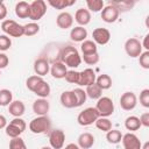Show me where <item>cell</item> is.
Masks as SVG:
<instances>
[{"mask_svg":"<svg viewBox=\"0 0 149 149\" xmlns=\"http://www.w3.org/2000/svg\"><path fill=\"white\" fill-rule=\"evenodd\" d=\"M141 149H149V142H148V141L144 142V144L141 146Z\"/></svg>","mask_w":149,"mask_h":149,"instance_id":"51","label":"cell"},{"mask_svg":"<svg viewBox=\"0 0 149 149\" xmlns=\"http://www.w3.org/2000/svg\"><path fill=\"white\" fill-rule=\"evenodd\" d=\"M65 80L68 83H71V84H77L78 85V81H79V72L76 71V70H68L66 74H65Z\"/></svg>","mask_w":149,"mask_h":149,"instance_id":"38","label":"cell"},{"mask_svg":"<svg viewBox=\"0 0 149 149\" xmlns=\"http://www.w3.org/2000/svg\"><path fill=\"white\" fill-rule=\"evenodd\" d=\"M64 149H80V148H79L78 144H76V143H69V144L65 146Z\"/></svg>","mask_w":149,"mask_h":149,"instance_id":"50","label":"cell"},{"mask_svg":"<svg viewBox=\"0 0 149 149\" xmlns=\"http://www.w3.org/2000/svg\"><path fill=\"white\" fill-rule=\"evenodd\" d=\"M74 20L80 27H84L91 22V13L85 8H79L74 14Z\"/></svg>","mask_w":149,"mask_h":149,"instance_id":"19","label":"cell"},{"mask_svg":"<svg viewBox=\"0 0 149 149\" xmlns=\"http://www.w3.org/2000/svg\"><path fill=\"white\" fill-rule=\"evenodd\" d=\"M148 40H149V34H147V35L144 36L143 43H141V44H142V48H144L146 51H149V43H148Z\"/></svg>","mask_w":149,"mask_h":149,"instance_id":"48","label":"cell"},{"mask_svg":"<svg viewBox=\"0 0 149 149\" xmlns=\"http://www.w3.org/2000/svg\"><path fill=\"white\" fill-rule=\"evenodd\" d=\"M30 14V3L27 1H19L15 5V15L20 19H29Z\"/></svg>","mask_w":149,"mask_h":149,"instance_id":"21","label":"cell"},{"mask_svg":"<svg viewBox=\"0 0 149 149\" xmlns=\"http://www.w3.org/2000/svg\"><path fill=\"white\" fill-rule=\"evenodd\" d=\"M125 51L132 58L139 57L142 54V44H141L140 40H137L136 37L128 38L125 42Z\"/></svg>","mask_w":149,"mask_h":149,"instance_id":"7","label":"cell"},{"mask_svg":"<svg viewBox=\"0 0 149 149\" xmlns=\"http://www.w3.org/2000/svg\"><path fill=\"white\" fill-rule=\"evenodd\" d=\"M121 139H122V134L118 129H111L106 133V140H107L108 143L118 144V143L121 142Z\"/></svg>","mask_w":149,"mask_h":149,"instance_id":"29","label":"cell"},{"mask_svg":"<svg viewBox=\"0 0 149 149\" xmlns=\"http://www.w3.org/2000/svg\"><path fill=\"white\" fill-rule=\"evenodd\" d=\"M140 104L148 108L149 107V88H144L140 93Z\"/></svg>","mask_w":149,"mask_h":149,"instance_id":"43","label":"cell"},{"mask_svg":"<svg viewBox=\"0 0 149 149\" xmlns=\"http://www.w3.org/2000/svg\"><path fill=\"white\" fill-rule=\"evenodd\" d=\"M9 63V58L6 54L3 52H0V70L1 69H5Z\"/></svg>","mask_w":149,"mask_h":149,"instance_id":"45","label":"cell"},{"mask_svg":"<svg viewBox=\"0 0 149 149\" xmlns=\"http://www.w3.org/2000/svg\"><path fill=\"white\" fill-rule=\"evenodd\" d=\"M65 142V134L62 129H54L49 133V143L52 149H62Z\"/></svg>","mask_w":149,"mask_h":149,"instance_id":"8","label":"cell"},{"mask_svg":"<svg viewBox=\"0 0 149 149\" xmlns=\"http://www.w3.org/2000/svg\"><path fill=\"white\" fill-rule=\"evenodd\" d=\"M29 129L34 134H44L50 132L51 129V121L47 115H41L33 119L29 122Z\"/></svg>","mask_w":149,"mask_h":149,"instance_id":"2","label":"cell"},{"mask_svg":"<svg viewBox=\"0 0 149 149\" xmlns=\"http://www.w3.org/2000/svg\"><path fill=\"white\" fill-rule=\"evenodd\" d=\"M95 72L93 71V69H85L83 71L79 72V81H78V85L79 86H90L92 84L95 83Z\"/></svg>","mask_w":149,"mask_h":149,"instance_id":"12","label":"cell"},{"mask_svg":"<svg viewBox=\"0 0 149 149\" xmlns=\"http://www.w3.org/2000/svg\"><path fill=\"white\" fill-rule=\"evenodd\" d=\"M95 109L101 118H108L114 113V104L109 97H100L97 100Z\"/></svg>","mask_w":149,"mask_h":149,"instance_id":"3","label":"cell"},{"mask_svg":"<svg viewBox=\"0 0 149 149\" xmlns=\"http://www.w3.org/2000/svg\"><path fill=\"white\" fill-rule=\"evenodd\" d=\"M98 118H99V113L95 109V107H87L78 114L77 121L80 126H90L93 122H95Z\"/></svg>","mask_w":149,"mask_h":149,"instance_id":"5","label":"cell"},{"mask_svg":"<svg viewBox=\"0 0 149 149\" xmlns=\"http://www.w3.org/2000/svg\"><path fill=\"white\" fill-rule=\"evenodd\" d=\"M86 37H87V30L84 27L77 26L72 28L70 31V38L73 42H83L86 40Z\"/></svg>","mask_w":149,"mask_h":149,"instance_id":"22","label":"cell"},{"mask_svg":"<svg viewBox=\"0 0 149 149\" xmlns=\"http://www.w3.org/2000/svg\"><path fill=\"white\" fill-rule=\"evenodd\" d=\"M34 71H35L36 76H40V77L45 76L50 71V64H49L48 59L43 58V57L37 58L34 62Z\"/></svg>","mask_w":149,"mask_h":149,"instance_id":"15","label":"cell"},{"mask_svg":"<svg viewBox=\"0 0 149 149\" xmlns=\"http://www.w3.org/2000/svg\"><path fill=\"white\" fill-rule=\"evenodd\" d=\"M10 123H13V125H15L16 127H19L22 132H24L26 130V127H27V125H26V121L23 120V119H21V118H14L12 121H9Z\"/></svg>","mask_w":149,"mask_h":149,"instance_id":"44","label":"cell"},{"mask_svg":"<svg viewBox=\"0 0 149 149\" xmlns=\"http://www.w3.org/2000/svg\"><path fill=\"white\" fill-rule=\"evenodd\" d=\"M5 130H6V135L7 136H9L10 139H14V137H19L23 132L19 128V127H16L15 125H13V123H7V126L5 127Z\"/></svg>","mask_w":149,"mask_h":149,"instance_id":"36","label":"cell"},{"mask_svg":"<svg viewBox=\"0 0 149 149\" xmlns=\"http://www.w3.org/2000/svg\"><path fill=\"white\" fill-rule=\"evenodd\" d=\"M85 92H86V95H87L88 98L93 99V100H98V99L102 95V90H101L95 83L92 84V85H90V86H86Z\"/></svg>","mask_w":149,"mask_h":149,"instance_id":"26","label":"cell"},{"mask_svg":"<svg viewBox=\"0 0 149 149\" xmlns=\"http://www.w3.org/2000/svg\"><path fill=\"white\" fill-rule=\"evenodd\" d=\"M50 109V104L45 98H40L36 99L33 102V111L35 114H37L38 116L41 115H47L48 112Z\"/></svg>","mask_w":149,"mask_h":149,"instance_id":"13","label":"cell"},{"mask_svg":"<svg viewBox=\"0 0 149 149\" xmlns=\"http://www.w3.org/2000/svg\"><path fill=\"white\" fill-rule=\"evenodd\" d=\"M45 13H47V2L45 1H43V0H34L30 3L29 19L33 22L38 21L40 19H42Z\"/></svg>","mask_w":149,"mask_h":149,"instance_id":"6","label":"cell"},{"mask_svg":"<svg viewBox=\"0 0 149 149\" xmlns=\"http://www.w3.org/2000/svg\"><path fill=\"white\" fill-rule=\"evenodd\" d=\"M42 80H43V78L40 77V76H36V74L30 76V77H28L27 80H26V86H27V88H28L29 91L34 92V90L37 87V85H38Z\"/></svg>","mask_w":149,"mask_h":149,"instance_id":"35","label":"cell"},{"mask_svg":"<svg viewBox=\"0 0 149 149\" xmlns=\"http://www.w3.org/2000/svg\"><path fill=\"white\" fill-rule=\"evenodd\" d=\"M56 24L61 29H69L73 24V17L69 12H62L56 17Z\"/></svg>","mask_w":149,"mask_h":149,"instance_id":"14","label":"cell"},{"mask_svg":"<svg viewBox=\"0 0 149 149\" xmlns=\"http://www.w3.org/2000/svg\"><path fill=\"white\" fill-rule=\"evenodd\" d=\"M40 31V26L36 22H29L23 26V35L24 36H34Z\"/></svg>","mask_w":149,"mask_h":149,"instance_id":"34","label":"cell"},{"mask_svg":"<svg viewBox=\"0 0 149 149\" xmlns=\"http://www.w3.org/2000/svg\"><path fill=\"white\" fill-rule=\"evenodd\" d=\"M6 126H7V120H6V118L0 114V129L5 128Z\"/></svg>","mask_w":149,"mask_h":149,"instance_id":"49","label":"cell"},{"mask_svg":"<svg viewBox=\"0 0 149 149\" xmlns=\"http://www.w3.org/2000/svg\"><path fill=\"white\" fill-rule=\"evenodd\" d=\"M41 149H52V148L51 147H42Z\"/></svg>","mask_w":149,"mask_h":149,"instance_id":"53","label":"cell"},{"mask_svg":"<svg viewBox=\"0 0 149 149\" xmlns=\"http://www.w3.org/2000/svg\"><path fill=\"white\" fill-rule=\"evenodd\" d=\"M66 72H68V68H66L61 61L54 62V63L51 64V66H50V73H51V76H52L54 78H56V79H62V78H64L65 74H66Z\"/></svg>","mask_w":149,"mask_h":149,"instance_id":"17","label":"cell"},{"mask_svg":"<svg viewBox=\"0 0 149 149\" xmlns=\"http://www.w3.org/2000/svg\"><path fill=\"white\" fill-rule=\"evenodd\" d=\"M86 6L88 12H100L105 7V3L102 0H86Z\"/></svg>","mask_w":149,"mask_h":149,"instance_id":"32","label":"cell"},{"mask_svg":"<svg viewBox=\"0 0 149 149\" xmlns=\"http://www.w3.org/2000/svg\"><path fill=\"white\" fill-rule=\"evenodd\" d=\"M61 104L62 106H64L65 108H74L77 107V101H76V97L73 91H64L61 97H59Z\"/></svg>","mask_w":149,"mask_h":149,"instance_id":"16","label":"cell"},{"mask_svg":"<svg viewBox=\"0 0 149 149\" xmlns=\"http://www.w3.org/2000/svg\"><path fill=\"white\" fill-rule=\"evenodd\" d=\"M1 29L7 36L12 37H21L23 36V26L19 24L14 20H3L1 23Z\"/></svg>","mask_w":149,"mask_h":149,"instance_id":"4","label":"cell"},{"mask_svg":"<svg viewBox=\"0 0 149 149\" xmlns=\"http://www.w3.org/2000/svg\"><path fill=\"white\" fill-rule=\"evenodd\" d=\"M94 144V136L91 133H81L78 136V147L80 149H90Z\"/></svg>","mask_w":149,"mask_h":149,"instance_id":"20","label":"cell"},{"mask_svg":"<svg viewBox=\"0 0 149 149\" xmlns=\"http://www.w3.org/2000/svg\"><path fill=\"white\" fill-rule=\"evenodd\" d=\"M139 63L143 69L146 70L149 69V51H143L139 56Z\"/></svg>","mask_w":149,"mask_h":149,"instance_id":"42","label":"cell"},{"mask_svg":"<svg viewBox=\"0 0 149 149\" xmlns=\"http://www.w3.org/2000/svg\"><path fill=\"white\" fill-rule=\"evenodd\" d=\"M24 111H26V106L21 100H13L8 105V112L14 118H21L24 114Z\"/></svg>","mask_w":149,"mask_h":149,"instance_id":"18","label":"cell"},{"mask_svg":"<svg viewBox=\"0 0 149 149\" xmlns=\"http://www.w3.org/2000/svg\"><path fill=\"white\" fill-rule=\"evenodd\" d=\"M94 123H95V127L98 129H100V130H102L105 133H107L108 130L112 129V121L108 118H101V116H99Z\"/></svg>","mask_w":149,"mask_h":149,"instance_id":"31","label":"cell"},{"mask_svg":"<svg viewBox=\"0 0 149 149\" xmlns=\"http://www.w3.org/2000/svg\"><path fill=\"white\" fill-rule=\"evenodd\" d=\"M83 61L87 65H94L99 62V54H91V55H83Z\"/></svg>","mask_w":149,"mask_h":149,"instance_id":"41","label":"cell"},{"mask_svg":"<svg viewBox=\"0 0 149 149\" xmlns=\"http://www.w3.org/2000/svg\"><path fill=\"white\" fill-rule=\"evenodd\" d=\"M125 127H126L127 130H130V132H135V130L140 129L141 123H140L139 118L135 116V115L128 116V118L125 120Z\"/></svg>","mask_w":149,"mask_h":149,"instance_id":"28","label":"cell"},{"mask_svg":"<svg viewBox=\"0 0 149 149\" xmlns=\"http://www.w3.org/2000/svg\"><path fill=\"white\" fill-rule=\"evenodd\" d=\"M92 37H93V42L95 44L105 45L111 40V33L106 28H95L92 31Z\"/></svg>","mask_w":149,"mask_h":149,"instance_id":"10","label":"cell"},{"mask_svg":"<svg viewBox=\"0 0 149 149\" xmlns=\"http://www.w3.org/2000/svg\"><path fill=\"white\" fill-rule=\"evenodd\" d=\"M50 91H51L50 85L43 79V80L37 85V87L34 90V93H35L36 95H38L40 98H48L49 94H50Z\"/></svg>","mask_w":149,"mask_h":149,"instance_id":"24","label":"cell"},{"mask_svg":"<svg viewBox=\"0 0 149 149\" xmlns=\"http://www.w3.org/2000/svg\"><path fill=\"white\" fill-rule=\"evenodd\" d=\"M137 104V98L135 95L134 92H125L121 97H120V106L122 109L125 111H132L136 107Z\"/></svg>","mask_w":149,"mask_h":149,"instance_id":"9","label":"cell"},{"mask_svg":"<svg viewBox=\"0 0 149 149\" xmlns=\"http://www.w3.org/2000/svg\"><path fill=\"white\" fill-rule=\"evenodd\" d=\"M7 7L5 6V3L2 2V1H0V20H3V19H6V16H7Z\"/></svg>","mask_w":149,"mask_h":149,"instance_id":"47","label":"cell"},{"mask_svg":"<svg viewBox=\"0 0 149 149\" xmlns=\"http://www.w3.org/2000/svg\"><path fill=\"white\" fill-rule=\"evenodd\" d=\"M139 120H140L141 126H143V127H149V113H148V112L143 113V114L139 118Z\"/></svg>","mask_w":149,"mask_h":149,"instance_id":"46","label":"cell"},{"mask_svg":"<svg viewBox=\"0 0 149 149\" xmlns=\"http://www.w3.org/2000/svg\"><path fill=\"white\" fill-rule=\"evenodd\" d=\"M12 45V41L10 37L7 35H0V51H6L10 48Z\"/></svg>","mask_w":149,"mask_h":149,"instance_id":"40","label":"cell"},{"mask_svg":"<svg viewBox=\"0 0 149 149\" xmlns=\"http://www.w3.org/2000/svg\"><path fill=\"white\" fill-rule=\"evenodd\" d=\"M9 149H27L22 137H14L9 141Z\"/></svg>","mask_w":149,"mask_h":149,"instance_id":"39","label":"cell"},{"mask_svg":"<svg viewBox=\"0 0 149 149\" xmlns=\"http://www.w3.org/2000/svg\"><path fill=\"white\" fill-rule=\"evenodd\" d=\"M72 91H73V93H74V97H76L77 107L81 106V105H83V104L86 101V99H87L86 92H85L83 88H80V87H77V88H74V90H72Z\"/></svg>","mask_w":149,"mask_h":149,"instance_id":"37","label":"cell"},{"mask_svg":"<svg viewBox=\"0 0 149 149\" xmlns=\"http://www.w3.org/2000/svg\"><path fill=\"white\" fill-rule=\"evenodd\" d=\"M119 15H120L119 10L114 6H112L109 3L107 6H105L102 8V10H101V19L106 23H113V22H115L118 20Z\"/></svg>","mask_w":149,"mask_h":149,"instance_id":"11","label":"cell"},{"mask_svg":"<svg viewBox=\"0 0 149 149\" xmlns=\"http://www.w3.org/2000/svg\"><path fill=\"white\" fill-rule=\"evenodd\" d=\"M123 149H141V148H135V147H128V148H123Z\"/></svg>","mask_w":149,"mask_h":149,"instance_id":"52","label":"cell"},{"mask_svg":"<svg viewBox=\"0 0 149 149\" xmlns=\"http://www.w3.org/2000/svg\"><path fill=\"white\" fill-rule=\"evenodd\" d=\"M59 59L66 68H71L72 70L78 68L81 63V57L78 50L71 45H66L62 49L59 54Z\"/></svg>","mask_w":149,"mask_h":149,"instance_id":"1","label":"cell"},{"mask_svg":"<svg viewBox=\"0 0 149 149\" xmlns=\"http://www.w3.org/2000/svg\"><path fill=\"white\" fill-rule=\"evenodd\" d=\"M95 84L101 88V90H108L111 88L112 86V78L106 74V73H102L100 76H98L95 78Z\"/></svg>","mask_w":149,"mask_h":149,"instance_id":"27","label":"cell"},{"mask_svg":"<svg viewBox=\"0 0 149 149\" xmlns=\"http://www.w3.org/2000/svg\"><path fill=\"white\" fill-rule=\"evenodd\" d=\"M48 3L56 9H65L76 3V0H49Z\"/></svg>","mask_w":149,"mask_h":149,"instance_id":"30","label":"cell"},{"mask_svg":"<svg viewBox=\"0 0 149 149\" xmlns=\"http://www.w3.org/2000/svg\"><path fill=\"white\" fill-rule=\"evenodd\" d=\"M109 5L114 6L120 13V12H127V10L132 9L134 7L135 2L130 1V0H119V1H109Z\"/></svg>","mask_w":149,"mask_h":149,"instance_id":"23","label":"cell"},{"mask_svg":"<svg viewBox=\"0 0 149 149\" xmlns=\"http://www.w3.org/2000/svg\"><path fill=\"white\" fill-rule=\"evenodd\" d=\"M80 50L83 52V55H91V54H95L98 52V48L97 44L91 41V40H85L81 42L80 44Z\"/></svg>","mask_w":149,"mask_h":149,"instance_id":"25","label":"cell"},{"mask_svg":"<svg viewBox=\"0 0 149 149\" xmlns=\"http://www.w3.org/2000/svg\"><path fill=\"white\" fill-rule=\"evenodd\" d=\"M13 101V93L7 88L0 90V106H8Z\"/></svg>","mask_w":149,"mask_h":149,"instance_id":"33","label":"cell"}]
</instances>
